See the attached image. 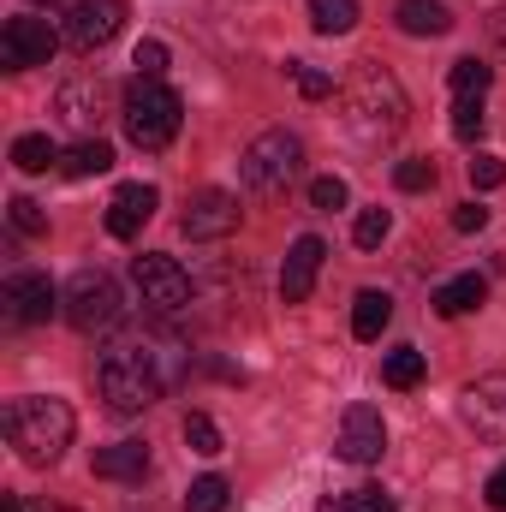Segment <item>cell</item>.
Masks as SVG:
<instances>
[{
  "instance_id": "13",
  "label": "cell",
  "mask_w": 506,
  "mask_h": 512,
  "mask_svg": "<svg viewBox=\"0 0 506 512\" xmlns=\"http://www.w3.org/2000/svg\"><path fill=\"white\" fill-rule=\"evenodd\" d=\"M185 239H227V233H239V197L233 191H197L191 203H185Z\"/></svg>"
},
{
  "instance_id": "39",
  "label": "cell",
  "mask_w": 506,
  "mask_h": 512,
  "mask_svg": "<svg viewBox=\"0 0 506 512\" xmlns=\"http://www.w3.org/2000/svg\"><path fill=\"white\" fill-rule=\"evenodd\" d=\"M489 36H495V48L506 54V6H495V12H489Z\"/></svg>"
},
{
  "instance_id": "12",
  "label": "cell",
  "mask_w": 506,
  "mask_h": 512,
  "mask_svg": "<svg viewBox=\"0 0 506 512\" xmlns=\"http://www.w3.org/2000/svg\"><path fill=\"white\" fill-rule=\"evenodd\" d=\"M108 102H114V90H108V78H96V72H84V78H72L60 96H54V114L66 120L72 131H84V137H96L102 126V114H108Z\"/></svg>"
},
{
  "instance_id": "2",
  "label": "cell",
  "mask_w": 506,
  "mask_h": 512,
  "mask_svg": "<svg viewBox=\"0 0 506 512\" xmlns=\"http://www.w3.org/2000/svg\"><path fill=\"white\" fill-rule=\"evenodd\" d=\"M340 102H346V126L358 131V137H370V143L399 137V131H405V114H411L399 78H393L387 66H376V60H358V66L346 72Z\"/></svg>"
},
{
  "instance_id": "21",
  "label": "cell",
  "mask_w": 506,
  "mask_h": 512,
  "mask_svg": "<svg viewBox=\"0 0 506 512\" xmlns=\"http://www.w3.org/2000/svg\"><path fill=\"white\" fill-rule=\"evenodd\" d=\"M387 322H393V298L376 292V286H364V292L352 298V334H358V340H381Z\"/></svg>"
},
{
  "instance_id": "40",
  "label": "cell",
  "mask_w": 506,
  "mask_h": 512,
  "mask_svg": "<svg viewBox=\"0 0 506 512\" xmlns=\"http://www.w3.org/2000/svg\"><path fill=\"white\" fill-rule=\"evenodd\" d=\"M24 512H72V507H60V501H24Z\"/></svg>"
},
{
  "instance_id": "16",
  "label": "cell",
  "mask_w": 506,
  "mask_h": 512,
  "mask_svg": "<svg viewBox=\"0 0 506 512\" xmlns=\"http://www.w3.org/2000/svg\"><path fill=\"white\" fill-rule=\"evenodd\" d=\"M155 209H161V191H155V185H120L114 203H108V233H114V239H137Z\"/></svg>"
},
{
  "instance_id": "4",
  "label": "cell",
  "mask_w": 506,
  "mask_h": 512,
  "mask_svg": "<svg viewBox=\"0 0 506 512\" xmlns=\"http://www.w3.org/2000/svg\"><path fill=\"white\" fill-rule=\"evenodd\" d=\"M120 120H126V137L137 149H167L179 137V126H185V102L161 78H137V84H126Z\"/></svg>"
},
{
  "instance_id": "33",
  "label": "cell",
  "mask_w": 506,
  "mask_h": 512,
  "mask_svg": "<svg viewBox=\"0 0 506 512\" xmlns=\"http://www.w3.org/2000/svg\"><path fill=\"white\" fill-rule=\"evenodd\" d=\"M393 185H399V191H429V185H435V161H423V155H417V161H399V167H393Z\"/></svg>"
},
{
  "instance_id": "23",
  "label": "cell",
  "mask_w": 506,
  "mask_h": 512,
  "mask_svg": "<svg viewBox=\"0 0 506 512\" xmlns=\"http://www.w3.org/2000/svg\"><path fill=\"white\" fill-rule=\"evenodd\" d=\"M316 512H393V495L376 489V483H364V489H340V495H328Z\"/></svg>"
},
{
  "instance_id": "28",
  "label": "cell",
  "mask_w": 506,
  "mask_h": 512,
  "mask_svg": "<svg viewBox=\"0 0 506 512\" xmlns=\"http://www.w3.org/2000/svg\"><path fill=\"white\" fill-rule=\"evenodd\" d=\"M185 447L203 453V459H215V453H221V429H215V417L191 411V417H185Z\"/></svg>"
},
{
  "instance_id": "22",
  "label": "cell",
  "mask_w": 506,
  "mask_h": 512,
  "mask_svg": "<svg viewBox=\"0 0 506 512\" xmlns=\"http://www.w3.org/2000/svg\"><path fill=\"white\" fill-rule=\"evenodd\" d=\"M54 161H60V149H54L48 131H24V137L12 143V167H18V173H48Z\"/></svg>"
},
{
  "instance_id": "34",
  "label": "cell",
  "mask_w": 506,
  "mask_h": 512,
  "mask_svg": "<svg viewBox=\"0 0 506 512\" xmlns=\"http://www.w3.org/2000/svg\"><path fill=\"white\" fill-rule=\"evenodd\" d=\"M471 185H477V191H501L506 185V161L501 155H477V161H471Z\"/></svg>"
},
{
  "instance_id": "6",
  "label": "cell",
  "mask_w": 506,
  "mask_h": 512,
  "mask_svg": "<svg viewBox=\"0 0 506 512\" xmlns=\"http://www.w3.org/2000/svg\"><path fill=\"white\" fill-rule=\"evenodd\" d=\"M120 316H126L120 280L102 274V268H78L72 286H66V322L78 334H108V328H120Z\"/></svg>"
},
{
  "instance_id": "25",
  "label": "cell",
  "mask_w": 506,
  "mask_h": 512,
  "mask_svg": "<svg viewBox=\"0 0 506 512\" xmlns=\"http://www.w3.org/2000/svg\"><path fill=\"white\" fill-rule=\"evenodd\" d=\"M310 24L322 36H346L358 24V0H310Z\"/></svg>"
},
{
  "instance_id": "14",
  "label": "cell",
  "mask_w": 506,
  "mask_h": 512,
  "mask_svg": "<svg viewBox=\"0 0 506 512\" xmlns=\"http://www.w3.org/2000/svg\"><path fill=\"white\" fill-rule=\"evenodd\" d=\"M459 411H465V423H471L477 435L506 441V376H483V382H471L465 387V399H459Z\"/></svg>"
},
{
  "instance_id": "5",
  "label": "cell",
  "mask_w": 506,
  "mask_h": 512,
  "mask_svg": "<svg viewBox=\"0 0 506 512\" xmlns=\"http://www.w3.org/2000/svg\"><path fill=\"white\" fill-rule=\"evenodd\" d=\"M298 167H304V143H298V131H286V126H268L239 155V179H245L251 197H280L298 179Z\"/></svg>"
},
{
  "instance_id": "10",
  "label": "cell",
  "mask_w": 506,
  "mask_h": 512,
  "mask_svg": "<svg viewBox=\"0 0 506 512\" xmlns=\"http://www.w3.org/2000/svg\"><path fill=\"white\" fill-rule=\"evenodd\" d=\"M120 30H126V0H72V12H66V24H60V36H66L78 54L108 48Z\"/></svg>"
},
{
  "instance_id": "15",
  "label": "cell",
  "mask_w": 506,
  "mask_h": 512,
  "mask_svg": "<svg viewBox=\"0 0 506 512\" xmlns=\"http://www.w3.org/2000/svg\"><path fill=\"white\" fill-rule=\"evenodd\" d=\"M322 256H328V245H322L316 233H304V239L286 251V268H280V298H286V304H304V298H310V286H316V274H322Z\"/></svg>"
},
{
  "instance_id": "20",
  "label": "cell",
  "mask_w": 506,
  "mask_h": 512,
  "mask_svg": "<svg viewBox=\"0 0 506 512\" xmlns=\"http://www.w3.org/2000/svg\"><path fill=\"white\" fill-rule=\"evenodd\" d=\"M114 167V143L108 137H78L66 155H60V173L66 179H96V173H108Z\"/></svg>"
},
{
  "instance_id": "26",
  "label": "cell",
  "mask_w": 506,
  "mask_h": 512,
  "mask_svg": "<svg viewBox=\"0 0 506 512\" xmlns=\"http://www.w3.org/2000/svg\"><path fill=\"white\" fill-rule=\"evenodd\" d=\"M227 495H233V489H227V477H215V471H209V477H197V483L185 489V512H221V507H227Z\"/></svg>"
},
{
  "instance_id": "19",
  "label": "cell",
  "mask_w": 506,
  "mask_h": 512,
  "mask_svg": "<svg viewBox=\"0 0 506 512\" xmlns=\"http://www.w3.org/2000/svg\"><path fill=\"white\" fill-rule=\"evenodd\" d=\"M393 24H399L405 36H447V30H453V12H447L441 0H399V6H393Z\"/></svg>"
},
{
  "instance_id": "7",
  "label": "cell",
  "mask_w": 506,
  "mask_h": 512,
  "mask_svg": "<svg viewBox=\"0 0 506 512\" xmlns=\"http://www.w3.org/2000/svg\"><path fill=\"white\" fill-rule=\"evenodd\" d=\"M131 280H137V298H143L149 316H179V310L191 304V274L161 251L137 256V262H131Z\"/></svg>"
},
{
  "instance_id": "9",
  "label": "cell",
  "mask_w": 506,
  "mask_h": 512,
  "mask_svg": "<svg viewBox=\"0 0 506 512\" xmlns=\"http://www.w3.org/2000/svg\"><path fill=\"white\" fill-rule=\"evenodd\" d=\"M60 42H66V36H60L48 18H6V30H0V66H6V72L48 66Z\"/></svg>"
},
{
  "instance_id": "32",
  "label": "cell",
  "mask_w": 506,
  "mask_h": 512,
  "mask_svg": "<svg viewBox=\"0 0 506 512\" xmlns=\"http://www.w3.org/2000/svg\"><path fill=\"white\" fill-rule=\"evenodd\" d=\"M292 84H298V96H304V102H328V96H334V78H328V72H316V66H304V60L292 66Z\"/></svg>"
},
{
  "instance_id": "31",
  "label": "cell",
  "mask_w": 506,
  "mask_h": 512,
  "mask_svg": "<svg viewBox=\"0 0 506 512\" xmlns=\"http://www.w3.org/2000/svg\"><path fill=\"white\" fill-rule=\"evenodd\" d=\"M6 215H12V227H18L24 239H42V233H48V215H42V203H30V197H12Z\"/></svg>"
},
{
  "instance_id": "29",
  "label": "cell",
  "mask_w": 506,
  "mask_h": 512,
  "mask_svg": "<svg viewBox=\"0 0 506 512\" xmlns=\"http://www.w3.org/2000/svg\"><path fill=\"white\" fill-rule=\"evenodd\" d=\"M387 233H393V215H387V209H358V221H352V239H358V251H376Z\"/></svg>"
},
{
  "instance_id": "17",
  "label": "cell",
  "mask_w": 506,
  "mask_h": 512,
  "mask_svg": "<svg viewBox=\"0 0 506 512\" xmlns=\"http://www.w3.org/2000/svg\"><path fill=\"white\" fill-rule=\"evenodd\" d=\"M96 477L108 483H143L149 477V447L143 441H114V447H96Z\"/></svg>"
},
{
  "instance_id": "41",
  "label": "cell",
  "mask_w": 506,
  "mask_h": 512,
  "mask_svg": "<svg viewBox=\"0 0 506 512\" xmlns=\"http://www.w3.org/2000/svg\"><path fill=\"white\" fill-rule=\"evenodd\" d=\"M0 512H24V501L18 495H0Z\"/></svg>"
},
{
  "instance_id": "24",
  "label": "cell",
  "mask_w": 506,
  "mask_h": 512,
  "mask_svg": "<svg viewBox=\"0 0 506 512\" xmlns=\"http://www.w3.org/2000/svg\"><path fill=\"white\" fill-rule=\"evenodd\" d=\"M423 370H429V364H423V352H417V346H399V352H387V364H381V382L405 393V387L423 382Z\"/></svg>"
},
{
  "instance_id": "3",
  "label": "cell",
  "mask_w": 506,
  "mask_h": 512,
  "mask_svg": "<svg viewBox=\"0 0 506 512\" xmlns=\"http://www.w3.org/2000/svg\"><path fill=\"white\" fill-rule=\"evenodd\" d=\"M0 423H6V441L18 447L24 465H60V453L72 447V429H78L72 405L54 399V393H24V399H12Z\"/></svg>"
},
{
  "instance_id": "38",
  "label": "cell",
  "mask_w": 506,
  "mask_h": 512,
  "mask_svg": "<svg viewBox=\"0 0 506 512\" xmlns=\"http://www.w3.org/2000/svg\"><path fill=\"white\" fill-rule=\"evenodd\" d=\"M483 495H489V507H495V512H506V465L489 477V489H483Z\"/></svg>"
},
{
  "instance_id": "30",
  "label": "cell",
  "mask_w": 506,
  "mask_h": 512,
  "mask_svg": "<svg viewBox=\"0 0 506 512\" xmlns=\"http://www.w3.org/2000/svg\"><path fill=\"white\" fill-rule=\"evenodd\" d=\"M483 126H489V114H483V96H459L453 102V137H483Z\"/></svg>"
},
{
  "instance_id": "37",
  "label": "cell",
  "mask_w": 506,
  "mask_h": 512,
  "mask_svg": "<svg viewBox=\"0 0 506 512\" xmlns=\"http://www.w3.org/2000/svg\"><path fill=\"white\" fill-rule=\"evenodd\" d=\"M453 227H459V233H483V227H489V209H483V203H459V209H453Z\"/></svg>"
},
{
  "instance_id": "8",
  "label": "cell",
  "mask_w": 506,
  "mask_h": 512,
  "mask_svg": "<svg viewBox=\"0 0 506 512\" xmlns=\"http://www.w3.org/2000/svg\"><path fill=\"white\" fill-rule=\"evenodd\" d=\"M0 310H6L12 328H36V322H48L54 310H66V298L54 292L48 274L18 268V274H6V286H0Z\"/></svg>"
},
{
  "instance_id": "18",
  "label": "cell",
  "mask_w": 506,
  "mask_h": 512,
  "mask_svg": "<svg viewBox=\"0 0 506 512\" xmlns=\"http://www.w3.org/2000/svg\"><path fill=\"white\" fill-rule=\"evenodd\" d=\"M483 298H489V280L483 274H459V280H447V286H435V316H471V310H483Z\"/></svg>"
},
{
  "instance_id": "11",
  "label": "cell",
  "mask_w": 506,
  "mask_h": 512,
  "mask_svg": "<svg viewBox=\"0 0 506 512\" xmlns=\"http://www.w3.org/2000/svg\"><path fill=\"white\" fill-rule=\"evenodd\" d=\"M334 453H340L346 465H376L381 453H387V423H381L376 405H346Z\"/></svg>"
},
{
  "instance_id": "36",
  "label": "cell",
  "mask_w": 506,
  "mask_h": 512,
  "mask_svg": "<svg viewBox=\"0 0 506 512\" xmlns=\"http://www.w3.org/2000/svg\"><path fill=\"white\" fill-rule=\"evenodd\" d=\"M131 66H137V78H161V72H167V48H161V42H137Z\"/></svg>"
},
{
  "instance_id": "35",
  "label": "cell",
  "mask_w": 506,
  "mask_h": 512,
  "mask_svg": "<svg viewBox=\"0 0 506 512\" xmlns=\"http://www.w3.org/2000/svg\"><path fill=\"white\" fill-rule=\"evenodd\" d=\"M310 209H322V215L346 209V179H316L310 185Z\"/></svg>"
},
{
  "instance_id": "1",
  "label": "cell",
  "mask_w": 506,
  "mask_h": 512,
  "mask_svg": "<svg viewBox=\"0 0 506 512\" xmlns=\"http://www.w3.org/2000/svg\"><path fill=\"white\" fill-rule=\"evenodd\" d=\"M185 376V346L173 334H131L96 358V387L114 411H143Z\"/></svg>"
},
{
  "instance_id": "27",
  "label": "cell",
  "mask_w": 506,
  "mask_h": 512,
  "mask_svg": "<svg viewBox=\"0 0 506 512\" xmlns=\"http://www.w3.org/2000/svg\"><path fill=\"white\" fill-rule=\"evenodd\" d=\"M447 78H453V96H483V90L495 84V72H489L477 54H471V60H453V72H447Z\"/></svg>"
}]
</instances>
